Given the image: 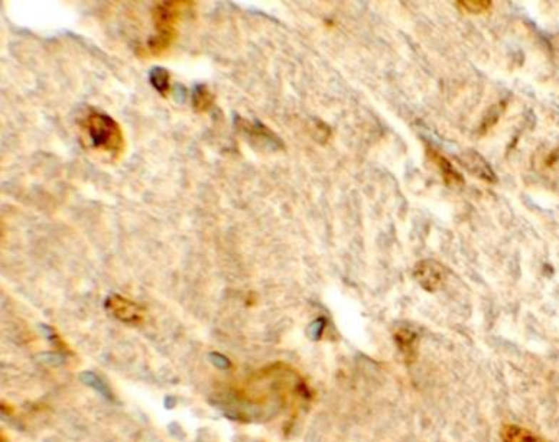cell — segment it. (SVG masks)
<instances>
[{"label": "cell", "instance_id": "obj_1", "mask_svg": "<svg viewBox=\"0 0 559 442\" xmlns=\"http://www.w3.org/2000/svg\"><path fill=\"white\" fill-rule=\"evenodd\" d=\"M81 132L86 142L94 150L111 158H119L125 152L126 140L122 126L106 113L91 108L81 122Z\"/></svg>", "mask_w": 559, "mask_h": 442}, {"label": "cell", "instance_id": "obj_2", "mask_svg": "<svg viewBox=\"0 0 559 442\" xmlns=\"http://www.w3.org/2000/svg\"><path fill=\"white\" fill-rule=\"evenodd\" d=\"M191 2H162L156 4L152 11V21L156 34L148 39L146 51L152 57H160L170 51L177 39V25L183 15V11L188 8Z\"/></svg>", "mask_w": 559, "mask_h": 442}, {"label": "cell", "instance_id": "obj_3", "mask_svg": "<svg viewBox=\"0 0 559 442\" xmlns=\"http://www.w3.org/2000/svg\"><path fill=\"white\" fill-rule=\"evenodd\" d=\"M104 307H106L107 312L113 315L116 319H119L125 324H130V325L142 324L146 317V312L140 305H138L136 302H133L122 295H118V294L110 295L106 299Z\"/></svg>", "mask_w": 559, "mask_h": 442}, {"label": "cell", "instance_id": "obj_4", "mask_svg": "<svg viewBox=\"0 0 559 442\" xmlns=\"http://www.w3.org/2000/svg\"><path fill=\"white\" fill-rule=\"evenodd\" d=\"M414 276L425 291L436 292L446 281V269L436 260L425 259L415 264Z\"/></svg>", "mask_w": 559, "mask_h": 442}, {"label": "cell", "instance_id": "obj_5", "mask_svg": "<svg viewBox=\"0 0 559 442\" xmlns=\"http://www.w3.org/2000/svg\"><path fill=\"white\" fill-rule=\"evenodd\" d=\"M237 128L239 130L249 138L250 142H256L260 145H266L270 149H281L282 142L270 129H267L260 122H247L243 118H237Z\"/></svg>", "mask_w": 559, "mask_h": 442}, {"label": "cell", "instance_id": "obj_6", "mask_svg": "<svg viewBox=\"0 0 559 442\" xmlns=\"http://www.w3.org/2000/svg\"><path fill=\"white\" fill-rule=\"evenodd\" d=\"M394 340L404 354V359L409 363L415 361L418 351V334L409 327H399L395 329Z\"/></svg>", "mask_w": 559, "mask_h": 442}, {"label": "cell", "instance_id": "obj_7", "mask_svg": "<svg viewBox=\"0 0 559 442\" xmlns=\"http://www.w3.org/2000/svg\"><path fill=\"white\" fill-rule=\"evenodd\" d=\"M429 155H431V159L434 160V163L436 165V168L439 170L446 185L451 187V188H460L464 185V178L454 168V165L448 159L434 149H429Z\"/></svg>", "mask_w": 559, "mask_h": 442}, {"label": "cell", "instance_id": "obj_8", "mask_svg": "<svg viewBox=\"0 0 559 442\" xmlns=\"http://www.w3.org/2000/svg\"><path fill=\"white\" fill-rule=\"evenodd\" d=\"M464 167L474 174L476 177H478L483 181L487 183H494L496 181V175L493 173V170L490 168V165L483 159V156L477 152H468L464 153L461 158Z\"/></svg>", "mask_w": 559, "mask_h": 442}, {"label": "cell", "instance_id": "obj_9", "mask_svg": "<svg viewBox=\"0 0 559 442\" xmlns=\"http://www.w3.org/2000/svg\"><path fill=\"white\" fill-rule=\"evenodd\" d=\"M500 436L503 442H546L535 432L519 425H505L500 431Z\"/></svg>", "mask_w": 559, "mask_h": 442}, {"label": "cell", "instance_id": "obj_10", "mask_svg": "<svg viewBox=\"0 0 559 442\" xmlns=\"http://www.w3.org/2000/svg\"><path fill=\"white\" fill-rule=\"evenodd\" d=\"M191 103L195 112L205 113L214 103V94L205 84H197L191 94Z\"/></svg>", "mask_w": 559, "mask_h": 442}, {"label": "cell", "instance_id": "obj_11", "mask_svg": "<svg viewBox=\"0 0 559 442\" xmlns=\"http://www.w3.org/2000/svg\"><path fill=\"white\" fill-rule=\"evenodd\" d=\"M149 81L152 87L162 96L168 97L171 90V76L170 71L163 67H153L149 73Z\"/></svg>", "mask_w": 559, "mask_h": 442}, {"label": "cell", "instance_id": "obj_12", "mask_svg": "<svg viewBox=\"0 0 559 442\" xmlns=\"http://www.w3.org/2000/svg\"><path fill=\"white\" fill-rule=\"evenodd\" d=\"M457 6L470 15H481V14H487L493 4L488 2V0H463V2H457Z\"/></svg>", "mask_w": 559, "mask_h": 442}, {"label": "cell", "instance_id": "obj_13", "mask_svg": "<svg viewBox=\"0 0 559 442\" xmlns=\"http://www.w3.org/2000/svg\"><path fill=\"white\" fill-rule=\"evenodd\" d=\"M80 379H81V381L83 383H86L87 386H90V388H93L94 391H97L100 395H103L104 398H111V394H110V391H108V388H107V384L98 377V376H96L94 373H91V371H83L81 374H80Z\"/></svg>", "mask_w": 559, "mask_h": 442}, {"label": "cell", "instance_id": "obj_14", "mask_svg": "<svg viewBox=\"0 0 559 442\" xmlns=\"http://www.w3.org/2000/svg\"><path fill=\"white\" fill-rule=\"evenodd\" d=\"M210 359L212 360V364L214 366H217L218 369H221V370H226V369H229L230 367V361H229V359L227 357H225L222 354H218V353H212V354H210Z\"/></svg>", "mask_w": 559, "mask_h": 442}, {"label": "cell", "instance_id": "obj_15", "mask_svg": "<svg viewBox=\"0 0 559 442\" xmlns=\"http://www.w3.org/2000/svg\"><path fill=\"white\" fill-rule=\"evenodd\" d=\"M175 404H177V401H175V398H166V401H165V405H166V408H174L175 406Z\"/></svg>", "mask_w": 559, "mask_h": 442}]
</instances>
